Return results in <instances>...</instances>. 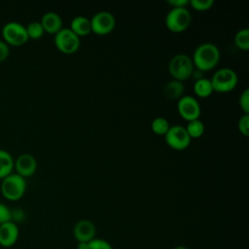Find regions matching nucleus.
I'll use <instances>...</instances> for the list:
<instances>
[{"instance_id": "f257e3e1", "label": "nucleus", "mask_w": 249, "mask_h": 249, "mask_svg": "<svg viewBox=\"0 0 249 249\" xmlns=\"http://www.w3.org/2000/svg\"><path fill=\"white\" fill-rule=\"evenodd\" d=\"M194 67L198 71L206 72L216 67L220 60V51L213 43H202L194 51L191 57Z\"/></svg>"}, {"instance_id": "f03ea898", "label": "nucleus", "mask_w": 249, "mask_h": 249, "mask_svg": "<svg viewBox=\"0 0 249 249\" xmlns=\"http://www.w3.org/2000/svg\"><path fill=\"white\" fill-rule=\"evenodd\" d=\"M0 190L4 197L9 200L21 198L26 190V180L17 172H12L1 180Z\"/></svg>"}, {"instance_id": "7ed1b4c3", "label": "nucleus", "mask_w": 249, "mask_h": 249, "mask_svg": "<svg viewBox=\"0 0 249 249\" xmlns=\"http://www.w3.org/2000/svg\"><path fill=\"white\" fill-rule=\"evenodd\" d=\"M195 67L192 58L185 53H177L168 63V72L170 76L177 81L184 82L194 73Z\"/></svg>"}, {"instance_id": "20e7f679", "label": "nucleus", "mask_w": 249, "mask_h": 249, "mask_svg": "<svg viewBox=\"0 0 249 249\" xmlns=\"http://www.w3.org/2000/svg\"><path fill=\"white\" fill-rule=\"evenodd\" d=\"M214 91L229 92L235 89L238 77L236 72L229 67L220 68L212 75L210 79Z\"/></svg>"}, {"instance_id": "39448f33", "label": "nucleus", "mask_w": 249, "mask_h": 249, "mask_svg": "<svg viewBox=\"0 0 249 249\" xmlns=\"http://www.w3.org/2000/svg\"><path fill=\"white\" fill-rule=\"evenodd\" d=\"M191 14L187 8H171L165 17V25L173 33L185 31L191 23Z\"/></svg>"}, {"instance_id": "423d86ee", "label": "nucleus", "mask_w": 249, "mask_h": 249, "mask_svg": "<svg viewBox=\"0 0 249 249\" xmlns=\"http://www.w3.org/2000/svg\"><path fill=\"white\" fill-rule=\"evenodd\" d=\"M53 42L56 49L65 54L76 53L81 45L80 38L70 28L63 27L54 34Z\"/></svg>"}, {"instance_id": "0eeeda50", "label": "nucleus", "mask_w": 249, "mask_h": 249, "mask_svg": "<svg viewBox=\"0 0 249 249\" xmlns=\"http://www.w3.org/2000/svg\"><path fill=\"white\" fill-rule=\"evenodd\" d=\"M3 40L12 46H20L27 42L28 36L25 26L18 21H8L2 27Z\"/></svg>"}, {"instance_id": "6e6552de", "label": "nucleus", "mask_w": 249, "mask_h": 249, "mask_svg": "<svg viewBox=\"0 0 249 249\" xmlns=\"http://www.w3.org/2000/svg\"><path fill=\"white\" fill-rule=\"evenodd\" d=\"M167 146L176 151L186 150L191 143V138L184 126L179 124L171 125L164 135Z\"/></svg>"}, {"instance_id": "1a4fd4ad", "label": "nucleus", "mask_w": 249, "mask_h": 249, "mask_svg": "<svg viewBox=\"0 0 249 249\" xmlns=\"http://www.w3.org/2000/svg\"><path fill=\"white\" fill-rule=\"evenodd\" d=\"M89 20H90L91 32L99 36L110 34L116 26L115 17L110 12H106V11H102L94 14Z\"/></svg>"}, {"instance_id": "9d476101", "label": "nucleus", "mask_w": 249, "mask_h": 249, "mask_svg": "<svg viewBox=\"0 0 249 249\" xmlns=\"http://www.w3.org/2000/svg\"><path fill=\"white\" fill-rule=\"evenodd\" d=\"M177 111L182 119L187 122L199 119L201 114L198 101L192 95H183L178 99Z\"/></svg>"}, {"instance_id": "9b49d317", "label": "nucleus", "mask_w": 249, "mask_h": 249, "mask_svg": "<svg viewBox=\"0 0 249 249\" xmlns=\"http://www.w3.org/2000/svg\"><path fill=\"white\" fill-rule=\"evenodd\" d=\"M14 168L20 176L26 178L33 175L37 169V160L35 157L29 153H23L15 160Z\"/></svg>"}, {"instance_id": "f8f14e48", "label": "nucleus", "mask_w": 249, "mask_h": 249, "mask_svg": "<svg viewBox=\"0 0 249 249\" xmlns=\"http://www.w3.org/2000/svg\"><path fill=\"white\" fill-rule=\"evenodd\" d=\"M96 229L94 224L89 220H80L73 228V235L78 242H89L95 238Z\"/></svg>"}, {"instance_id": "ddd939ff", "label": "nucleus", "mask_w": 249, "mask_h": 249, "mask_svg": "<svg viewBox=\"0 0 249 249\" xmlns=\"http://www.w3.org/2000/svg\"><path fill=\"white\" fill-rule=\"evenodd\" d=\"M18 238V228L13 221L0 225V245L8 248L12 247Z\"/></svg>"}, {"instance_id": "4468645a", "label": "nucleus", "mask_w": 249, "mask_h": 249, "mask_svg": "<svg viewBox=\"0 0 249 249\" xmlns=\"http://www.w3.org/2000/svg\"><path fill=\"white\" fill-rule=\"evenodd\" d=\"M44 31L49 34H56L62 28V19L55 12H47L40 20Z\"/></svg>"}, {"instance_id": "2eb2a0df", "label": "nucleus", "mask_w": 249, "mask_h": 249, "mask_svg": "<svg viewBox=\"0 0 249 249\" xmlns=\"http://www.w3.org/2000/svg\"><path fill=\"white\" fill-rule=\"evenodd\" d=\"M70 29L80 38L91 33L90 20L83 16L75 17L70 23Z\"/></svg>"}, {"instance_id": "dca6fc26", "label": "nucleus", "mask_w": 249, "mask_h": 249, "mask_svg": "<svg viewBox=\"0 0 249 249\" xmlns=\"http://www.w3.org/2000/svg\"><path fill=\"white\" fill-rule=\"evenodd\" d=\"M14 163L15 160L12 154L9 151L0 148V179L13 172Z\"/></svg>"}, {"instance_id": "f3484780", "label": "nucleus", "mask_w": 249, "mask_h": 249, "mask_svg": "<svg viewBox=\"0 0 249 249\" xmlns=\"http://www.w3.org/2000/svg\"><path fill=\"white\" fill-rule=\"evenodd\" d=\"M194 92L196 96L200 98L209 97L213 93V88L210 82V79L207 78H197L194 84Z\"/></svg>"}, {"instance_id": "a211bd4d", "label": "nucleus", "mask_w": 249, "mask_h": 249, "mask_svg": "<svg viewBox=\"0 0 249 249\" xmlns=\"http://www.w3.org/2000/svg\"><path fill=\"white\" fill-rule=\"evenodd\" d=\"M163 93L168 99H179L184 93L183 82L174 79L169 81L163 88Z\"/></svg>"}, {"instance_id": "6ab92c4d", "label": "nucleus", "mask_w": 249, "mask_h": 249, "mask_svg": "<svg viewBox=\"0 0 249 249\" xmlns=\"http://www.w3.org/2000/svg\"><path fill=\"white\" fill-rule=\"evenodd\" d=\"M187 130V133L189 134L190 138H199L203 135L205 127H204V124L202 121H200L199 119L197 120H194L191 122H188L187 126L185 127Z\"/></svg>"}, {"instance_id": "aec40b11", "label": "nucleus", "mask_w": 249, "mask_h": 249, "mask_svg": "<svg viewBox=\"0 0 249 249\" xmlns=\"http://www.w3.org/2000/svg\"><path fill=\"white\" fill-rule=\"evenodd\" d=\"M170 126L171 125L169 124L168 121L163 117H157L151 123L152 131L156 135H160V136H164Z\"/></svg>"}, {"instance_id": "412c9836", "label": "nucleus", "mask_w": 249, "mask_h": 249, "mask_svg": "<svg viewBox=\"0 0 249 249\" xmlns=\"http://www.w3.org/2000/svg\"><path fill=\"white\" fill-rule=\"evenodd\" d=\"M234 44L237 49L247 52L249 50V29L242 28L234 35Z\"/></svg>"}, {"instance_id": "4be33fe9", "label": "nucleus", "mask_w": 249, "mask_h": 249, "mask_svg": "<svg viewBox=\"0 0 249 249\" xmlns=\"http://www.w3.org/2000/svg\"><path fill=\"white\" fill-rule=\"evenodd\" d=\"M25 28H26L28 39H33V40L40 39L45 33L44 28L40 21H31L25 26Z\"/></svg>"}, {"instance_id": "5701e85b", "label": "nucleus", "mask_w": 249, "mask_h": 249, "mask_svg": "<svg viewBox=\"0 0 249 249\" xmlns=\"http://www.w3.org/2000/svg\"><path fill=\"white\" fill-rule=\"evenodd\" d=\"M189 5L197 12H205L210 10L213 5V0H191L189 1Z\"/></svg>"}, {"instance_id": "b1692460", "label": "nucleus", "mask_w": 249, "mask_h": 249, "mask_svg": "<svg viewBox=\"0 0 249 249\" xmlns=\"http://www.w3.org/2000/svg\"><path fill=\"white\" fill-rule=\"evenodd\" d=\"M238 131L245 137L249 135V114H243L237 123Z\"/></svg>"}, {"instance_id": "393cba45", "label": "nucleus", "mask_w": 249, "mask_h": 249, "mask_svg": "<svg viewBox=\"0 0 249 249\" xmlns=\"http://www.w3.org/2000/svg\"><path fill=\"white\" fill-rule=\"evenodd\" d=\"M88 249H113V247L105 239L93 238L88 242Z\"/></svg>"}, {"instance_id": "a878e982", "label": "nucleus", "mask_w": 249, "mask_h": 249, "mask_svg": "<svg viewBox=\"0 0 249 249\" xmlns=\"http://www.w3.org/2000/svg\"><path fill=\"white\" fill-rule=\"evenodd\" d=\"M238 104L243 114H249V89H245L238 99Z\"/></svg>"}, {"instance_id": "bb28decb", "label": "nucleus", "mask_w": 249, "mask_h": 249, "mask_svg": "<svg viewBox=\"0 0 249 249\" xmlns=\"http://www.w3.org/2000/svg\"><path fill=\"white\" fill-rule=\"evenodd\" d=\"M9 221H12V211L6 204L0 202V225Z\"/></svg>"}, {"instance_id": "cd10ccee", "label": "nucleus", "mask_w": 249, "mask_h": 249, "mask_svg": "<svg viewBox=\"0 0 249 249\" xmlns=\"http://www.w3.org/2000/svg\"><path fill=\"white\" fill-rule=\"evenodd\" d=\"M10 53V47L9 45L3 40L0 39V62L5 60Z\"/></svg>"}, {"instance_id": "c85d7f7f", "label": "nucleus", "mask_w": 249, "mask_h": 249, "mask_svg": "<svg viewBox=\"0 0 249 249\" xmlns=\"http://www.w3.org/2000/svg\"><path fill=\"white\" fill-rule=\"evenodd\" d=\"M167 3L172 8H186V6L189 5L188 0H168Z\"/></svg>"}, {"instance_id": "c756f323", "label": "nucleus", "mask_w": 249, "mask_h": 249, "mask_svg": "<svg viewBox=\"0 0 249 249\" xmlns=\"http://www.w3.org/2000/svg\"><path fill=\"white\" fill-rule=\"evenodd\" d=\"M77 249H88V243H86V242H78Z\"/></svg>"}, {"instance_id": "7c9ffc66", "label": "nucleus", "mask_w": 249, "mask_h": 249, "mask_svg": "<svg viewBox=\"0 0 249 249\" xmlns=\"http://www.w3.org/2000/svg\"><path fill=\"white\" fill-rule=\"evenodd\" d=\"M172 249H188V248L185 247V246H183V245H178V246H175V247L172 248Z\"/></svg>"}]
</instances>
